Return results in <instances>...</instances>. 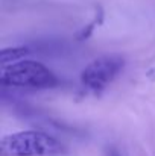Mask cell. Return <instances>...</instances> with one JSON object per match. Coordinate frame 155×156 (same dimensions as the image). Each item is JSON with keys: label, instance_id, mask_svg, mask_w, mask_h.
<instances>
[{"label": "cell", "instance_id": "cell-1", "mask_svg": "<svg viewBox=\"0 0 155 156\" xmlns=\"http://www.w3.org/2000/svg\"><path fill=\"white\" fill-rule=\"evenodd\" d=\"M65 146L41 130H20L5 135L0 141V156H64Z\"/></svg>", "mask_w": 155, "mask_h": 156}, {"label": "cell", "instance_id": "cell-2", "mask_svg": "<svg viewBox=\"0 0 155 156\" xmlns=\"http://www.w3.org/2000/svg\"><path fill=\"white\" fill-rule=\"evenodd\" d=\"M2 87L8 88H29V90H50L58 85V77L44 64L23 59L20 62L2 67Z\"/></svg>", "mask_w": 155, "mask_h": 156}, {"label": "cell", "instance_id": "cell-3", "mask_svg": "<svg viewBox=\"0 0 155 156\" xmlns=\"http://www.w3.org/2000/svg\"><path fill=\"white\" fill-rule=\"evenodd\" d=\"M125 67V59L117 55H106L91 61L81 71V83L93 94H101L103 90L120 74Z\"/></svg>", "mask_w": 155, "mask_h": 156}, {"label": "cell", "instance_id": "cell-4", "mask_svg": "<svg viewBox=\"0 0 155 156\" xmlns=\"http://www.w3.org/2000/svg\"><path fill=\"white\" fill-rule=\"evenodd\" d=\"M31 53V50L24 46H18V47H5L0 50V64L2 67L5 65H11L15 62L23 61L28 55Z\"/></svg>", "mask_w": 155, "mask_h": 156}, {"label": "cell", "instance_id": "cell-5", "mask_svg": "<svg viewBox=\"0 0 155 156\" xmlns=\"http://www.w3.org/2000/svg\"><path fill=\"white\" fill-rule=\"evenodd\" d=\"M102 21H103V12L101 8H98V12H96V17L93 18V21H90L87 26H84V27L78 32L76 40H78V41H85V40H88V38L93 35L94 29H96L99 24H102Z\"/></svg>", "mask_w": 155, "mask_h": 156}, {"label": "cell", "instance_id": "cell-6", "mask_svg": "<svg viewBox=\"0 0 155 156\" xmlns=\"http://www.w3.org/2000/svg\"><path fill=\"white\" fill-rule=\"evenodd\" d=\"M106 156H122L120 155V152L116 149V147H108V150H106Z\"/></svg>", "mask_w": 155, "mask_h": 156}]
</instances>
